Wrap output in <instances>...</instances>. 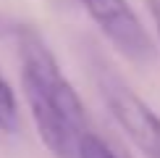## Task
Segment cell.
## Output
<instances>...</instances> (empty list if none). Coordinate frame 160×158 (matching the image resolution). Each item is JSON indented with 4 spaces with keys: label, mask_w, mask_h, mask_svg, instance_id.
Returning a JSON list of instances; mask_svg holds the SVG:
<instances>
[{
    "label": "cell",
    "mask_w": 160,
    "mask_h": 158,
    "mask_svg": "<svg viewBox=\"0 0 160 158\" xmlns=\"http://www.w3.org/2000/svg\"><path fill=\"white\" fill-rule=\"evenodd\" d=\"M147 8L152 13V21H155L158 32H160V0H147Z\"/></svg>",
    "instance_id": "7"
},
{
    "label": "cell",
    "mask_w": 160,
    "mask_h": 158,
    "mask_svg": "<svg viewBox=\"0 0 160 158\" xmlns=\"http://www.w3.org/2000/svg\"><path fill=\"white\" fill-rule=\"evenodd\" d=\"M76 158H129V155L123 150H116L113 145H108L92 129H87L76 140Z\"/></svg>",
    "instance_id": "4"
},
{
    "label": "cell",
    "mask_w": 160,
    "mask_h": 158,
    "mask_svg": "<svg viewBox=\"0 0 160 158\" xmlns=\"http://www.w3.org/2000/svg\"><path fill=\"white\" fill-rule=\"evenodd\" d=\"M18 58H21V87L24 95H37L45 103L61 113L76 134H84L89 129V113H87L82 97L71 87V82L63 76L52 50L48 48L45 37L37 26L26 24L16 34Z\"/></svg>",
    "instance_id": "1"
},
{
    "label": "cell",
    "mask_w": 160,
    "mask_h": 158,
    "mask_svg": "<svg viewBox=\"0 0 160 158\" xmlns=\"http://www.w3.org/2000/svg\"><path fill=\"white\" fill-rule=\"evenodd\" d=\"M24 26H26V21H21V18L11 16V13L0 11V37H13L16 40V34L24 29Z\"/></svg>",
    "instance_id": "6"
},
{
    "label": "cell",
    "mask_w": 160,
    "mask_h": 158,
    "mask_svg": "<svg viewBox=\"0 0 160 158\" xmlns=\"http://www.w3.org/2000/svg\"><path fill=\"white\" fill-rule=\"evenodd\" d=\"M89 69L105 108L123 129V134L147 158H160V116L137 95L100 50H89Z\"/></svg>",
    "instance_id": "2"
},
{
    "label": "cell",
    "mask_w": 160,
    "mask_h": 158,
    "mask_svg": "<svg viewBox=\"0 0 160 158\" xmlns=\"http://www.w3.org/2000/svg\"><path fill=\"white\" fill-rule=\"evenodd\" d=\"M79 3L126 61L137 66H150L155 61V42L126 0H79Z\"/></svg>",
    "instance_id": "3"
},
{
    "label": "cell",
    "mask_w": 160,
    "mask_h": 158,
    "mask_svg": "<svg viewBox=\"0 0 160 158\" xmlns=\"http://www.w3.org/2000/svg\"><path fill=\"white\" fill-rule=\"evenodd\" d=\"M16 127H18L16 95H13L11 84L5 82V76L0 74V129L3 132H16Z\"/></svg>",
    "instance_id": "5"
}]
</instances>
